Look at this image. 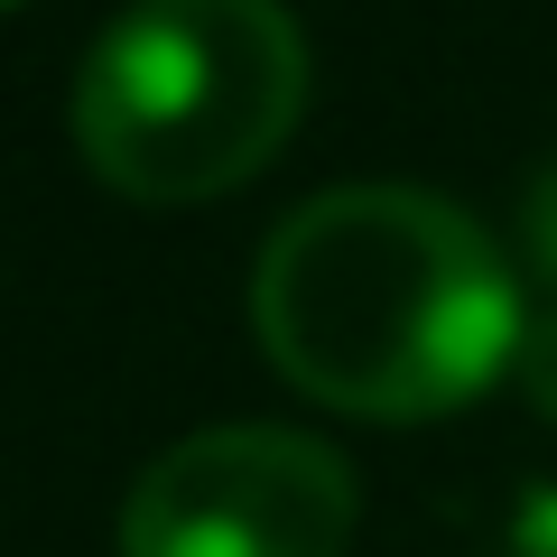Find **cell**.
<instances>
[{
    "mask_svg": "<svg viewBox=\"0 0 557 557\" xmlns=\"http://www.w3.org/2000/svg\"><path fill=\"white\" fill-rule=\"evenodd\" d=\"M278 381L344 418H446L520 362V278L428 186H335L278 214L251 270Z\"/></svg>",
    "mask_w": 557,
    "mask_h": 557,
    "instance_id": "6da1fadb",
    "label": "cell"
},
{
    "mask_svg": "<svg viewBox=\"0 0 557 557\" xmlns=\"http://www.w3.org/2000/svg\"><path fill=\"white\" fill-rule=\"evenodd\" d=\"M307 38L278 0H131L75 75V149L121 205H214L288 149Z\"/></svg>",
    "mask_w": 557,
    "mask_h": 557,
    "instance_id": "7a4b0ae2",
    "label": "cell"
},
{
    "mask_svg": "<svg viewBox=\"0 0 557 557\" xmlns=\"http://www.w3.org/2000/svg\"><path fill=\"white\" fill-rule=\"evenodd\" d=\"M354 465L298 428H196L121 502V557H344Z\"/></svg>",
    "mask_w": 557,
    "mask_h": 557,
    "instance_id": "3957f363",
    "label": "cell"
},
{
    "mask_svg": "<svg viewBox=\"0 0 557 557\" xmlns=\"http://www.w3.org/2000/svg\"><path fill=\"white\" fill-rule=\"evenodd\" d=\"M511 381L530 391V409H539V418H557V307L530 325V335H520V362H511Z\"/></svg>",
    "mask_w": 557,
    "mask_h": 557,
    "instance_id": "277c9868",
    "label": "cell"
},
{
    "mask_svg": "<svg viewBox=\"0 0 557 557\" xmlns=\"http://www.w3.org/2000/svg\"><path fill=\"white\" fill-rule=\"evenodd\" d=\"M530 242H539V260L557 270V177H539V196H530Z\"/></svg>",
    "mask_w": 557,
    "mask_h": 557,
    "instance_id": "5b68a950",
    "label": "cell"
},
{
    "mask_svg": "<svg viewBox=\"0 0 557 557\" xmlns=\"http://www.w3.org/2000/svg\"><path fill=\"white\" fill-rule=\"evenodd\" d=\"M0 10H10V0H0Z\"/></svg>",
    "mask_w": 557,
    "mask_h": 557,
    "instance_id": "8992f818",
    "label": "cell"
}]
</instances>
